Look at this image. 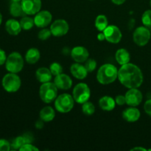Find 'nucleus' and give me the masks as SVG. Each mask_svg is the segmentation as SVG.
<instances>
[{"label":"nucleus","instance_id":"obj_1","mask_svg":"<svg viewBox=\"0 0 151 151\" xmlns=\"http://www.w3.org/2000/svg\"><path fill=\"white\" fill-rule=\"evenodd\" d=\"M118 80L128 88H139L144 81L141 69L134 63H128L118 69Z\"/></svg>","mask_w":151,"mask_h":151},{"label":"nucleus","instance_id":"obj_2","mask_svg":"<svg viewBox=\"0 0 151 151\" xmlns=\"http://www.w3.org/2000/svg\"><path fill=\"white\" fill-rule=\"evenodd\" d=\"M118 78V69L111 63L102 65L97 70V80L102 85H109Z\"/></svg>","mask_w":151,"mask_h":151},{"label":"nucleus","instance_id":"obj_3","mask_svg":"<svg viewBox=\"0 0 151 151\" xmlns=\"http://www.w3.org/2000/svg\"><path fill=\"white\" fill-rule=\"evenodd\" d=\"M58 88L52 82H47L41 84L39 88L40 99L44 103H51L55 100L58 97Z\"/></svg>","mask_w":151,"mask_h":151},{"label":"nucleus","instance_id":"obj_4","mask_svg":"<svg viewBox=\"0 0 151 151\" xmlns=\"http://www.w3.org/2000/svg\"><path fill=\"white\" fill-rule=\"evenodd\" d=\"M75 100L71 94L68 93L58 95L56 97L55 103V110L61 114H66L70 112L74 108L75 105Z\"/></svg>","mask_w":151,"mask_h":151},{"label":"nucleus","instance_id":"obj_5","mask_svg":"<svg viewBox=\"0 0 151 151\" xmlns=\"http://www.w3.org/2000/svg\"><path fill=\"white\" fill-rule=\"evenodd\" d=\"M24 65V60L22 55L18 52H13L10 53L7 58L5 62L6 69L9 72L19 73L23 69Z\"/></svg>","mask_w":151,"mask_h":151},{"label":"nucleus","instance_id":"obj_6","mask_svg":"<svg viewBox=\"0 0 151 151\" xmlns=\"http://www.w3.org/2000/svg\"><path fill=\"white\" fill-rule=\"evenodd\" d=\"M1 84L6 91L9 93H14L19 91L22 86V81L19 75L16 73L6 74L2 78Z\"/></svg>","mask_w":151,"mask_h":151},{"label":"nucleus","instance_id":"obj_7","mask_svg":"<svg viewBox=\"0 0 151 151\" xmlns=\"http://www.w3.org/2000/svg\"><path fill=\"white\" fill-rule=\"evenodd\" d=\"M72 97L78 104H83L88 101L91 97V90L89 86L85 83H79L77 84L72 91Z\"/></svg>","mask_w":151,"mask_h":151},{"label":"nucleus","instance_id":"obj_8","mask_svg":"<svg viewBox=\"0 0 151 151\" xmlns=\"http://www.w3.org/2000/svg\"><path fill=\"white\" fill-rule=\"evenodd\" d=\"M150 38V29L145 26L138 27L133 33V41L139 47H145L147 45Z\"/></svg>","mask_w":151,"mask_h":151},{"label":"nucleus","instance_id":"obj_9","mask_svg":"<svg viewBox=\"0 0 151 151\" xmlns=\"http://www.w3.org/2000/svg\"><path fill=\"white\" fill-rule=\"evenodd\" d=\"M50 29L53 36L62 37L69 32V24L65 19H56L51 24Z\"/></svg>","mask_w":151,"mask_h":151},{"label":"nucleus","instance_id":"obj_10","mask_svg":"<svg viewBox=\"0 0 151 151\" xmlns=\"http://www.w3.org/2000/svg\"><path fill=\"white\" fill-rule=\"evenodd\" d=\"M126 104L129 106L137 107L139 106L143 100V95L139 88H128L125 94Z\"/></svg>","mask_w":151,"mask_h":151},{"label":"nucleus","instance_id":"obj_11","mask_svg":"<svg viewBox=\"0 0 151 151\" xmlns=\"http://www.w3.org/2000/svg\"><path fill=\"white\" fill-rule=\"evenodd\" d=\"M106 40L111 44H118L122 38V34L120 29L116 25H109L103 31Z\"/></svg>","mask_w":151,"mask_h":151},{"label":"nucleus","instance_id":"obj_12","mask_svg":"<svg viewBox=\"0 0 151 151\" xmlns=\"http://www.w3.org/2000/svg\"><path fill=\"white\" fill-rule=\"evenodd\" d=\"M21 4L24 12L27 16L35 15L41 10L42 6L41 0H22Z\"/></svg>","mask_w":151,"mask_h":151},{"label":"nucleus","instance_id":"obj_13","mask_svg":"<svg viewBox=\"0 0 151 151\" xmlns=\"http://www.w3.org/2000/svg\"><path fill=\"white\" fill-rule=\"evenodd\" d=\"M34 22L35 25L38 28L47 27L52 21V15L48 10H40L35 15Z\"/></svg>","mask_w":151,"mask_h":151},{"label":"nucleus","instance_id":"obj_14","mask_svg":"<svg viewBox=\"0 0 151 151\" xmlns=\"http://www.w3.org/2000/svg\"><path fill=\"white\" fill-rule=\"evenodd\" d=\"M71 57L77 63H85L89 58V52L86 47L82 46H77L72 49L70 52Z\"/></svg>","mask_w":151,"mask_h":151},{"label":"nucleus","instance_id":"obj_15","mask_svg":"<svg viewBox=\"0 0 151 151\" xmlns=\"http://www.w3.org/2000/svg\"><path fill=\"white\" fill-rule=\"evenodd\" d=\"M53 83L55 84L57 88L60 90L70 89L73 84V81L70 76L64 73H61L57 76H55Z\"/></svg>","mask_w":151,"mask_h":151},{"label":"nucleus","instance_id":"obj_16","mask_svg":"<svg viewBox=\"0 0 151 151\" xmlns=\"http://www.w3.org/2000/svg\"><path fill=\"white\" fill-rule=\"evenodd\" d=\"M122 118L128 122H137L140 119L141 113L137 107L130 106L127 108L122 112Z\"/></svg>","mask_w":151,"mask_h":151},{"label":"nucleus","instance_id":"obj_17","mask_svg":"<svg viewBox=\"0 0 151 151\" xmlns=\"http://www.w3.org/2000/svg\"><path fill=\"white\" fill-rule=\"evenodd\" d=\"M70 72L74 78L78 80L85 79L88 73L84 65L81 63H77V62L71 65Z\"/></svg>","mask_w":151,"mask_h":151},{"label":"nucleus","instance_id":"obj_18","mask_svg":"<svg viewBox=\"0 0 151 151\" xmlns=\"http://www.w3.org/2000/svg\"><path fill=\"white\" fill-rule=\"evenodd\" d=\"M116 102L112 97L103 96L99 100V106L100 109L105 111H111L116 107Z\"/></svg>","mask_w":151,"mask_h":151},{"label":"nucleus","instance_id":"obj_19","mask_svg":"<svg viewBox=\"0 0 151 151\" xmlns=\"http://www.w3.org/2000/svg\"><path fill=\"white\" fill-rule=\"evenodd\" d=\"M52 74L50 69L47 67H40L35 72V77L38 81L41 83L50 82L52 78Z\"/></svg>","mask_w":151,"mask_h":151},{"label":"nucleus","instance_id":"obj_20","mask_svg":"<svg viewBox=\"0 0 151 151\" xmlns=\"http://www.w3.org/2000/svg\"><path fill=\"white\" fill-rule=\"evenodd\" d=\"M5 29L10 35H17L22 31L20 22L14 19H10L7 20L5 23Z\"/></svg>","mask_w":151,"mask_h":151},{"label":"nucleus","instance_id":"obj_21","mask_svg":"<svg viewBox=\"0 0 151 151\" xmlns=\"http://www.w3.org/2000/svg\"><path fill=\"white\" fill-rule=\"evenodd\" d=\"M115 59L119 65L122 66V65L130 63L131 55L126 49L120 48L116 50L115 53Z\"/></svg>","mask_w":151,"mask_h":151},{"label":"nucleus","instance_id":"obj_22","mask_svg":"<svg viewBox=\"0 0 151 151\" xmlns=\"http://www.w3.org/2000/svg\"><path fill=\"white\" fill-rule=\"evenodd\" d=\"M40 119L44 122H50L52 121L55 117V111L52 107L50 106L43 108L39 112Z\"/></svg>","mask_w":151,"mask_h":151},{"label":"nucleus","instance_id":"obj_23","mask_svg":"<svg viewBox=\"0 0 151 151\" xmlns=\"http://www.w3.org/2000/svg\"><path fill=\"white\" fill-rule=\"evenodd\" d=\"M41 58V53L37 48L29 49L25 54V60L29 64H35Z\"/></svg>","mask_w":151,"mask_h":151},{"label":"nucleus","instance_id":"obj_24","mask_svg":"<svg viewBox=\"0 0 151 151\" xmlns=\"http://www.w3.org/2000/svg\"><path fill=\"white\" fill-rule=\"evenodd\" d=\"M10 13L13 17H23L26 16L22 7L21 1H12L10 5Z\"/></svg>","mask_w":151,"mask_h":151},{"label":"nucleus","instance_id":"obj_25","mask_svg":"<svg viewBox=\"0 0 151 151\" xmlns=\"http://www.w3.org/2000/svg\"><path fill=\"white\" fill-rule=\"evenodd\" d=\"M95 27L99 32H103L106 27L109 26L108 18L105 15L100 14L97 16L94 22Z\"/></svg>","mask_w":151,"mask_h":151},{"label":"nucleus","instance_id":"obj_26","mask_svg":"<svg viewBox=\"0 0 151 151\" xmlns=\"http://www.w3.org/2000/svg\"><path fill=\"white\" fill-rule=\"evenodd\" d=\"M20 24L22 27V29L24 30H29L32 29L35 25V22H34V19L29 17V16H24L20 20Z\"/></svg>","mask_w":151,"mask_h":151},{"label":"nucleus","instance_id":"obj_27","mask_svg":"<svg viewBox=\"0 0 151 151\" xmlns=\"http://www.w3.org/2000/svg\"><path fill=\"white\" fill-rule=\"evenodd\" d=\"M82 111L86 116H91L95 112V106L91 102L87 101L82 104Z\"/></svg>","mask_w":151,"mask_h":151},{"label":"nucleus","instance_id":"obj_28","mask_svg":"<svg viewBox=\"0 0 151 151\" xmlns=\"http://www.w3.org/2000/svg\"><path fill=\"white\" fill-rule=\"evenodd\" d=\"M24 144H26V141H25L24 137H23V135L16 137L14 139H13L12 142L10 143L11 148L13 149V150H19L22 147V146Z\"/></svg>","mask_w":151,"mask_h":151},{"label":"nucleus","instance_id":"obj_29","mask_svg":"<svg viewBox=\"0 0 151 151\" xmlns=\"http://www.w3.org/2000/svg\"><path fill=\"white\" fill-rule=\"evenodd\" d=\"M49 69L53 76H57L60 74L63 73V66L58 62H54V63H51Z\"/></svg>","mask_w":151,"mask_h":151},{"label":"nucleus","instance_id":"obj_30","mask_svg":"<svg viewBox=\"0 0 151 151\" xmlns=\"http://www.w3.org/2000/svg\"><path fill=\"white\" fill-rule=\"evenodd\" d=\"M52 35V32L50 29H47V28H41V30L38 32V39L41 41H47V39L50 38Z\"/></svg>","mask_w":151,"mask_h":151},{"label":"nucleus","instance_id":"obj_31","mask_svg":"<svg viewBox=\"0 0 151 151\" xmlns=\"http://www.w3.org/2000/svg\"><path fill=\"white\" fill-rule=\"evenodd\" d=\"M142 22L144 26L147 27H151V10H147L142 16Z\"/></svg>","mask_w":151,"mask_h":151},{"label":"nucleus","instance_id":"obj_32","mask_svg":"<svg viewBox=\"0 0 151 151\" xmlns=\"http://www.w3.org/2000/svg\"><path fill=\"white\" fill-rule=\"evenodd\" d=\"M85 66L86 69H87L88 72H92L97 69V63L94 59L92 58H88L85 61Z\"/></svg>","mask_w":151,"mask_h":151},{"label":"nucleus","instance_id":"obj_33","mask_svg":"<svg viewBox=\"0 0 151 151\" xmlns=\"http://www.w3.org/2000/svg\"><path fill=\"white\" fill-rule=\"evenodd\" d=\"M11 149L10 142L4 139H0V151H9Z\"/></svg>","mask_w":151,"mask_h":151},{"label":"nucleus","instance_id":"obj_34","mask_svg":"<svg viewBox=\"0 0 151 151\" xmlns=\"http://www.w3.org/2000/svg\"><path fill=\"white\" fill-rule=\"evenodd\" d=\"M20 151H38L39 149L35 145L32 144V143H26V144L23 145L20 149Z\"/></svg>","mask_w":151,"mask_h":151},{"label":"nucleus","instance_id":"obj_35","mask_svg":"<svg viewBox=\"0 0 151 151\" xmlns=\"http://www.w3.org/2000/svg\"><path fill=\"white\" fill-rule=\"evenodd\" d=\"M115 102H116V104L117 106H122L125 104H126V100H125V95H121V94H119V95L116 96L115 97Z\"/></svg>","mask_w":151,"mask_h":151},{"label":"nucleus","instance_id":"obj_36","mask_svg":"<svg viewBox=\"0 0 151 151\" xmlns=\"http://www.w3.org/2000/svg\"><path fill=\"white\" fill-rule=\"evenodd\" d=\"M145 112L151 117V99L146 100L144 104Z\"/></svg>","mask_w":151,"mask_h":151},{"label":"nucleus","instance_id":"obj_37","mask_svg":"<svg viewBox=\"0 0 151 151\" xmlns=\"http://www.w3.org/2000/svg\"><path fill=\"white\" fill-rule=\"evenodd\" d=\"M7 55H6L5 52L0 48V66L4 64L7 60Z\"/></svg>","mask_w":151,"mask_h":151},{"label":"nucleus","instance_id":"obj_38","mask_svg":"<svg viewBox=\"0 0 151 151\" xmlns=\"http://www.w3.org/2000/svg\"><path fill=\"white\" fill-rule=\"evenodd\" d=\"M23 137H24V139L26 141V143H32L33 142V137L29 133H27V134H23Z\"/></svg>","mask_w":151,"mask_h":151},{"label":"nucleus","instance_id":"obj_39","mask_svg":"<svg viewBox=\"0 0 151 151\" xmlns=\"http://www.w3.org/2000/svg\"><path fill=\"white\" fill-rule=\"evenodd\" d=\"M44 126V122L42 119H38V121H36V122L35 123V127L37 129H42Z\"/></svg>","mask_w":151,"mask_h":151},{"label":"nucleus","instance_id":"obj_40","mask_svg":"<svg viewBox=\"0 0 151 151\" xmlns=\"http://www.w3.org/2000/svg\"><path fill=\"white\" fill-rule=\"evenodd\" d=\"M112 2L116 5H121V4H124L126 1V0H111Z\"/></svg>","mask_w":151,"mask_h":151},{"label":"nucleus","instance_id":"obj_41","mask_svg":"<svg viewBox=\"0 0 151 151\" xmlns=\"http://www.w3.org/2000/svg\"><path fill=\"white\" fill-rule=\"evenodd\" d=\"M97 39L100 41H104V40H106V37H105L103 32H100V33L97 35Z\"/></svg>","mask_w":151,"mask_h":151},{"label":"nucleus","instance_id":"obj_42","mask_svg":"<svg viewBox=\"0 0 151 151\" xmlns=\"http://www.w3.org/2000/svg\"><path fill=\"white\" fill-rule=\"evenodd\" d=\"M131 150H144V151H146V150H147V149L144 148V147H134V148L131 149Z\"/></svg>","mask_w":151,"mask_h":151},{"label":"nucleus","instance_id":"obj_43","mask_svg":"<svg viewBox=\"0 0 151 151\" xmlns=\"http://www.w3.org/2000/svg\"><path fill=\"white\" fill-rule=\"evenodd\" d=\"M1 22H2V16H1V13H0V25L1 24Z\"/></svg>","mask_w":151,"mask_h":151},{"label":"nucleus","instance_id":"obj_44","mask_svg":"<svg viewBox=\"0 0 151 151\" xmlns=\"http://www.w3.org/2000/svg\"><path fill=\"white\" fill-rule=\"evenodd\" d=\"M12 1H21L22 0H11Z\"/></svg>","mask_w":151,"mask_h":151},{"label":"nucleus","instance_id":"obj_45","mask_svg":"<svg viewBox=\"0 0 151 151\" xmlns=\"http://www.w3.org/2000/svg\"><path fill=\"white\" fill-rule=\"evenodd\" d=\"M150 7H151V0L150 1Z\"/></svg>","mask_w":151,"mask_h":151}]
</instances>
